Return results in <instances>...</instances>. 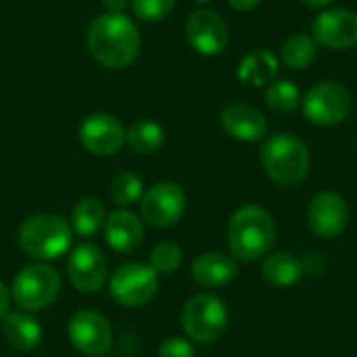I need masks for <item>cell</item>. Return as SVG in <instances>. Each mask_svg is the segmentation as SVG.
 Masks as SVG:
<instances>
[{
	"instance_id": "1",
	"label": "cell",
	"mask_w": 357,
	"mask_h": 357,
	"mask_svg": "<svg viewBox=\"0 0 357 357\" xmlns=\"http://www.w3.org/2000/svg\"><path fill=\"white\" fill-rule=\"evenodd\" d=\"M90 54L109 69L130 67L140 50V33L123 13H105L96 17L86 33Z\"/></svg>"
},
{
	"instance_id": "2",
	"label": "cell",
	"mask_w": 357,
	"mask_h": 357,
	"mask_svg": "<svg viewBox=\"0 0 357 357\" xmlns=\"http://www.w3.org/2000/svg\"><path fill=\"white\" fill-rule=\"evenodd\" d=\"M276 241V224L259 205L238 207L228 224V245L236 261H255L264 257Z\"/></svg>"
},
{
	"instance_id": "3",
	"label": "cell",
	"mask_w": 357,
	"mask_h": 357,
	"mask_svg": "<svg viewBox=\"0 0 357 357\" xmlns=\"http://www.w3.org/2000/svg\"><path fill=\"white\" fill-rule=\"evenodd\" d=\"M259 159L268 178L289 188L305 182L310 167H312L307 144L299 136L284 134V132L272 134L261 144Z\"/></svg>"
},
{
	"instance_id": "4",
	"label": "cell",
	"mask_w": 357,
	"mask_h": 357,
	"mask_svg": "<svg viewBox=\"0 0 357 357\" xmlns=\"http://www.w3.org/2000/svg\"><path fill=\"white\" fill-rule=\"evenodd\" d=\"M71 241V226L54 213L31 215L19 228V247L25 255L40 261L59 259L69 251Z\"/></svg>"
},
{
	"instance_id": "5",
	"label": "cell",
	"mask_w": 357,
	"mask_h": 357,
	"mask_svg": "<svg viewBox=\"0 0 357 357\" xmlns=\"http://www.w3.org/2000/svg\"><path fill=\"white\" fill-rule=\"evenodd\" d=\"M61 293V276L48 264H29L15 276L10 299L23 312H42Z\"/></svg>"
},
{
	"instance_id": "6",
	"label": "cell",
	"mask_w": 357,
	"mask_h": 357,
	"mask_svg": "<svg viewBox=\"0 0 357 357\" xmlns=\"http://www.w3.org/2000/svg\"><path fill=\"white\" fill-rule=\"evenodd\" d=\"M182 328L188 339L201 345L218 341L228 328L226 303L211 293H199L190 297L182 310Z\"/></svg>"
},
{
	"instance_id": "7",
	"label": "cell",
	"mask_w": 357,
	"mask_h": 357,
	"mask_svg": "<svg viewBox=\"0 0 357 357\" xmlns=\"http://www.w3.org/2000/svg\"><path fill=\"white\" fill-rule=\"evenodd\" d=\"M301 109L314 126H339L351 113V92L339 82H318L301 98Z\"/></svg>"
},
{
	"instance_id": "8",
	"label": "cell",
	"mask_w": 357,
	"mask_h": 357,
	"mask_svg": "<svg viewBox=\"0 0 357 357\" xmlns=\"http://www.w3.org/2000/svg\"><path fill=\"white\" fill-rule=\"evenodd\" d=\"M159 291V274L140 261L121 264L109 280L111 299L123 307H144Z\"/></svg>"
},
{
	"instance_id": "9",
	"label": "cell",
	"mask_w": 357,
	"mask_h": 357,
	"mask_svg": "<svg viewBox=\"0 0 357 357\" xmlns=\"http://www.w3.org/2000/svg\"><path fill=\"white\" fill-rule=\"evenodd\" d=\"M67 337L71 345L88 357H100L113 347V328L109 320L92 310L75 312L67 322Z\"/></svg>"
},
{
	"instance_id": "10",
	"label": "cell",
	"mask_w": 357,
	"mask_h": 357,
	"mask_svg": "<svg viewBox=\"0 0 357 357\" xmlns=\"http://www.w3.org/2000/svg\"><path fill=\"white\" fill-rule=\"evenodd\" d=\"M186 211V192L176 182H159L140 199V213L153 228H169L182 220Z\"/></svg>"
},
{
	"instance_id": "11",
	"label": "cell",
	"mask_w": 357,
	"mask_h": 357,
	"mask_svg": "<svg viewBox=\"0 0 357 357\" xmlns=\"http://www.w3.org/2000/svg\"><path fill=\"white\" fill-rule=\"evenodd\" d=\"M186 40L188 44L205 56H215L226 50L230 42V29L228 23L209 8L192 10L186 19Z\"/></svg>"
},
{
	"instance_id": "12",
	"label": "cell",
	"mask_w": 357,
	"mask_h": 357,
	"mask_svg": "<svg viewBox=\"0 0 357 357\" xmlns=\"http://www.w3.org/2000/svg\"><path fill=\"white\" fill-rule=\"evenodd\" d=\"M312 38L328 50H347L357 44V13L349 8H326L312 23Z\"/></svg>"
},
{
	"instance_id": "13",
	"label": "cell",
	"mask_w": 357,
	"mask_h": 357,
	"mask_svg": "<svg viewBox=\"0 0 357 357\" xmlns=\"http://www.w3.org/2000/svg\"><path fill=\"white\" fill-rule=\"evenodd\" d=\"M67 276L75 291L92 295L107 280V257L92 243H79L67 259Z\"/></svg>"
},
{
	"instance_id": "14",
	"label": "cell",
	"mask_w": 357,
	"mask_h": 357,
	"mask_svg": "<svg viewBox=\"0 0 357 357\" xmlns=\"http://www.w3.org/2000/svg\"><path fill=\"white\" fill-rule=\"evenodd\" d=\"M307 224L320 238H337L345 232L349 224V207L347 201L333 190L318 192L307 207Z\"/></svg>"
},
{
	"instance_id": "15",
	"label": "cell",
	"mask_w": 357,
	"mask_h": 357,
	"mask_svg": "<svg viewBox=\"0 0 357 357\" xmlns=\"http://www.w3.org/2000/svg\"><path fill=\"white\" fill-rule=\"evenodd\" d=\"M79 142L88 153L96 157H109L123 146L126 130L117 117L109 113H94L82 121Z\"/></svg>"
},
{
	"instance_id": "16",
	"label": "cell",
	"mask_w": 357,
	"mask_h": 357,
	"mask_svg": "<svg viewBox=\"0 0 357 357\" xmlns=\"http://www.w3.org/2000/svg\"><path fill=\"white\" fill-rule=\"evenodd\" d=\"M222 128L226 130L228 136L241 142H255L266 136L268 132V119L264 113L251 105L243 102H232L228 105L222 115H220Z\"/></svg>"
},
{
	"instance_id": "17",
	"label": "cell",
	"mask_w": 357,
	"mask_h": 357,
	"mask_svg": "<svg viewBox=\"0 0 357 357\" xmlns=\"http://www.w3.org/2000/svg\"><path fill=\"white\" fill-rule=\"evenodd\" d=\"M102 234L113 251L132 253L144 241V224L136 213L128 209H117L107 218L102 226Z\"/></svg>"
},
{
	"instance_id": "18",
	"label": "cell",
	"mask_w": 357,
	"mask_h": 357,
	"mask_svg": "<svg viewBox=\"0 0 357 357\" xmlns=\"http://www.w3.org/2000/svg\"><path fill=\"white\" fill-rule=\"evenodd\" d=\"M192 280L201 287L215 289L232 282L238 274V264L232 255L220 253V251H209L201 253L190 268Z\"/></svg>"
},
{
	"instance_id": "19",
	"label": "cell",
	"mask_w": 357,
	"mask_h": 357,
	"mask_svg": "<svg viewBox=\"0 0 357 357\" xmlns=\"http://www.w3.org/2000/svg\"><path fill=\"white\" fill-rule=\"evenodd\" d=\"M0 331L4 341L17 351H31L42 341V326L27 312H8L0 320Z\"/></svg>"
},
{
	"instance_id": "20",
	"label": "cell",
	"mask_w": 357,
	"mask_h": 357,
	"mask_svg": "<svg viewBox=\"0 0 357 357\" xmlns=\"http://www.w3.org/2000/svg\"><path fill=\"white\" fill-rule=\"evenodd\" d=\"M236 75L243 84L253 88L270 86L278 75V59L268 48L253 50L238 63Z\"/></svg>"
},
{
	"instance_id": "21",
	"label": "cell",
	"mask_w": 357,
	"mask_h": 357,
	"mask_svg": "<svg viewBox=\"0 0 357 357\" xmlns=\"http://www.w3.org/2000/svg\"><path fill=\"white\" fill-rule=\"evenodd\" d=\"M261 274L268 284L278 287V289H289L303 278L305 264L299 257H295L293 253L276 251L266 257V261L261 266Z\"/></svg>"
},
{
	"instance_id": "22",
	"label": "cell",
	"mask_w": 357,
	"mask_h": 357,
	"mask_svg": "<svg viewBox=\"0 0 357 357\" xmlns=\"http://www.w3.org/2000/svg\"><path fill=\"white\" fill-rule=\"evenodd\" d=\"M126 142L138 155H153L163 146L165 130L157 121L140 119L126 130Z\"/></svg>"
},
{
	"instance_id": "23",
	"label": "cell",
	"mask_w": 357,
	"mask_h": 357,
	"mask_svg": "<svg viewBox=\"0 0 357 357\" xmlns=\"http://www.w3.org/2000/svg\"><path fill=\"white\" fill-rule=\"evenodd\" d=\"M318 56V44L312 36L307 33H295L284 40L280 46V61L293 69V71H303L307 69Z\"/></svg>"
},
{
	"instance_id": "24",
	"label": "cell",
	"mask_w": 357,
	"mask_h": 357,
	"mask_svg": "<svg viewBox=\"0 0 357 357\" xmlns=\"http://www.w3.org/2000/svg\"><path fill=\"white\" fill-rule=\"evenodd\" d=\"M105 222H107L105 207L96 199H82L75 203L71 211V228L82 238H90L96 232H100Z\"/></svg>"
},
{
	"instance_id": "25",
	"label": "cell",
	"mask_w": 357,
	"mask_h": 357,
	"mask_svg": "<svg viewBox=\"0 0 357 357\" xmlns=\"http://www.w3.org/2000/svg\"><path fill=\"white\" fill-rule=\"evenodd\" d=\"M301 92L299 88L289 79H274L266 90V102L274 113L289 115L301 105Z\"/></svg>"
},
{
	"instance_id": "26",
	"label": "cell",
	"mask_w": 357,
	"mask_h": 357,
	"mask_svg": "<svg viewBox=\"0 0 357 357\" xmlns=\"http://www.w3.org/2000/svg\"><path fill=\"white\" fill-rule=\"evenodd\" d=\"M144 195V184L138 174L134 172H121L111 182V199L119 207H128L136 201H140Z\"/></svg>"
},
{
	"instance_id": "27",
	"label": "cell",
	"mask_w": 357,
	"mask_h": 357,
	"mask_svg": "<svg viewBox=\"0 0 357 357\" xmlns=\"http://www.w3.org/2000/svg\"><path fill=\"white\" fill-rule=\"evenodd\" d=\"M182 249L172 243V241H161L153 247L151 251V268L157 272V274H163V276H169L174 274L180 266H182Z\"/></svg>"
},
{
	"instance_id": "28",
	"label": "cell",
	"mask_w": 357,
	"mask_h": 357,
	"mask_svg": "<svg viewBox=\"0 0 357 357\" xmlns=\"http://www.w3.org/2000/svg\"><path fill=\"white\" fill-rule=\"evenodd\" d=\"M176 0H132V10L142 21H163L172 15Z\"/></svg>"
},
{
	"instance_id": "29",
	"label": "cell",
	"mask_w": 357,
	"mask_h": 357,
	"mask_svg": "<svg viewBox=\"0 0 357 357\" xmlns=\"http://www.w3.org/2000/svg\"><path fill=\"white\" fill-rule=\"evenodd\" d=\"M157 357H195V347L184 337H169L159 345Z\"/></svg>"
},
{
	"instance_id": "30",
	"label": "cell",
	"mask_w": 357,
	"mask_h": 357,
	"mask_svg": "<svg viewBox=\"0 0 357 357\" xmlns=\"http://www.w3.org/2000/svg\"><path fill=\"white\" fill-rule=\"evenodd\" d=\"M234 10H241V13H245V10H253V8H257L264 0H226Z\"/></svg>"
},
{
	"instance_id": "31",
	"label": "cell",
	"mask_w": 357,
	"mask_h": 357,
	"mask_svg": "<svg viewBox=\"0 0 357 357\" xmlns=\"http://www.w3.org/2000/svg\"><path fill=\"white\" fill-rule=\"evenodd\" d=\"M10 307V289H6L4 282H0V320L8 314Z\"/></svg>"
},
{
	"instance_id": "32",
	"label": "cell",
	"mask_w": 357,
	"mask_h": 357,
	"mask_svg": "<svg viewBox=\"0 0 357 357\" xmlns=\"http://www.w3.org/2000/svg\"><path fill=\"white\" fill-rule=\"evenodd\" d=\"M107 13H123V8L130 4V0H102Z\"/></svg>"
},
{
	"instance_id": "33",
	"label": "cell",
	"mask_w": 357,
	"mask_h": 357,
	"mask_svg": "<svg viewBox=\"0 0 357 357\" xmlns=\"http://www.w3.org/2000/svg\"><path fill=\"white\" fill-rule=\"evenodd\" d=\"M299 2H303V4H307L312 8H322V6H326V4H331L335 0H299Z\"/></svg>"
},
{
	"instance_id": "34",
	"label": "cell",
	"mask_w": 357,
	"mask_h": 357,
	"mask_svg": "<svg viewBox=\"0 0 357 357\" xmlns=\"http://www.w3.org/2000/svg\"><path fill=\"white\" fill-rule=\"evenodd\" d=\"M195 2H199V4H207V2H211V0H195Z\"/></svg>"
}]
</instances>
